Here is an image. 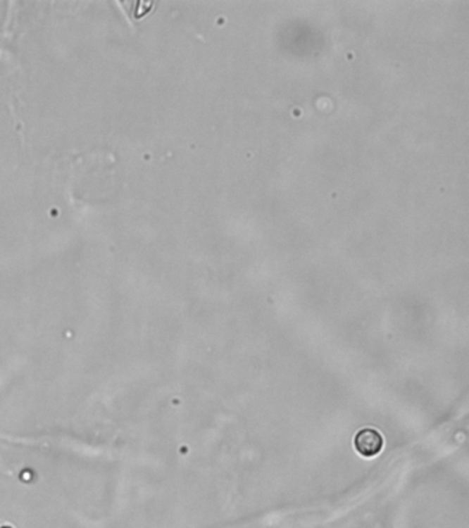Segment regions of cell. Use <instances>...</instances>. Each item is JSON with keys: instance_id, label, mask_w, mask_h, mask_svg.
<instances>
[{"instance_id": "6da1fadb", "label": "cell", "mask_w": 469, "mask_h": 528, "mask_svg": "<svg viewBox=\"0 0 469 528\" xmlns=\"http://www.w3.org/2000/svg\"><path fill=\"white\" fill-rule=\"evenodd\" d=\"M354 447L365 458H373L382 453L384 438L375 428H362L354 438Z\"/></svg>"}]
</instances>
